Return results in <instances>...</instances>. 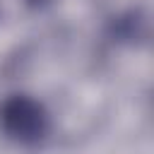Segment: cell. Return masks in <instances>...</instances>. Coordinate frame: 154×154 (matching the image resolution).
I'll use <instances>...</instances> for the list:
<instances>
[{
	"mask_svg": "<svg viewBox=\"0 0 154 154\" xmlns=\"http://www.w3.org/2000/svg\"><path fill=\"white\" fill-rule=\"evenodd\" d=\"M0 128L14 142L36 144L48 132V113L36 99L14 94L0 103Z\"/></svg>",
	"mask_w": 154,
	"mask_h": 154,
	"instance_id": "1",
	"label": "cell"
}]
</instances>
